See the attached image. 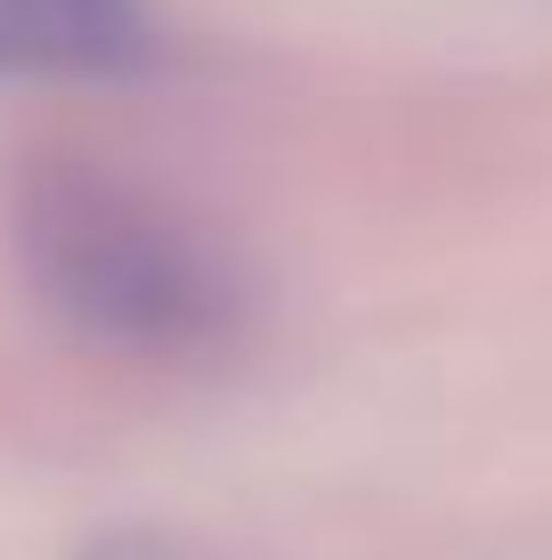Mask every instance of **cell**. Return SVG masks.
Wrapping results in <instances>:
<instances>
[{
  "mask_svg": "<svg viewBox=\"0 0 552 560\" xmlns=\"http://www.w3.org/2000/svg\"><path fill=\"white\" fill-rule=\"evenodd\" d=\"M16 260L33 293L106 350L187 358L244 325V277L212 228L90 163H42L16 187Z\"/></svg>",
  "mask_w": 552,
  "mask_h": 560,
  "instance_id": "cell-1",
  "label": "cell"
},
{
  "mask_svg": "<svg viewBox=\"0 0 552 560\" xmlns=\"http://www.w3.org/2000/svg\"><path fill=\"white\" fill-rule=\"evenodd\" d=\"M0 49L66 73H130L155 49L139 0H0Z\"/></svg>",
  "mask_w": 552,
  "mask_h": 560,
  "instance_id": "cell-2",
  "label": "cell"
}]
</instances>
